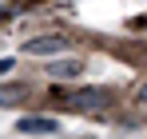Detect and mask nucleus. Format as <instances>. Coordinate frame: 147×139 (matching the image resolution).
Instances as JSON below:
<instances>
[{"label":"nucleus","instance_id":"nucleus-4","mask_svg":"<svg viewBox=\"0 0 147 139\" xmlns=\"http://www.w3.org/2000/svg\"><path fill=\"white\" fill-rule=\"evenodd\" d=\"M48 76L52 80H76V76H84V60H52Z\"/></svg>","mask_w":147,"mask_h":139},{"label":"nucleus","instance_id":"nucleus-1","mask_svg":"<svg viewBox=\"0 0 147 139\" xmlns=\"http://www.w3.org/2000/svg\"><path fill=\"white\" fill-rule=\"evenodd\" d=\"M64 103H68V111H103V107H111V92L107 88H84V92H68Z\"/></svg>","mask_w":147,"mask_h":139},{"label":"nucleus","instance_id":"nucleus-2","mask_svg":"<svg viewBox=\"0 0 147 139\" xmlns=\"http://www.w3.org/2000/svg\"><path fill=\"white\" fill-rule=\"evenodd\" d=\"M16 131H24V135H52V131H60V123L48 119V115H20Z\"/></svg>","mask_w":147,"mask_h":139},{"label":"nucleus","instance_id":"nucleus-6","mask_svg":"<svg viewBox=\"0 0 147 139\" xmlns=\"http://www.w3.org/2000/svg\"><path fill=\"white\" fill-rule=\"evenodd\" d=\"M135 99H139V103H143V107H147V84H143V88H139V92H135Z\"/></svg>","mask_w":147,"mask_h":139},{"label":"nucleus","instance_id":"nucleus-3","mask_svg":"<svg viewBox=\"0 0 147 139\" xmlns=\"http://www.w3.org/2000/svg\"><path fill=\"white\" fill-rule=\"evenodd\" d=\"M60 48H64L60 36H36V40H28V44H24V52H28V56H56Z\"/></svg>","mask_w":147,"mask_h":139},{"label":"nucleus","instance_id":"nucleus-5","mask_svg":"<svg viewBox=\"0 0 147 139\" xmlns=\"http://www.w3.org/2000/svg\"><path fill=\"white\" fill-rule=\"evenodd\" d=\"M16 68V60H0V76H4V72H12Z\"/></svg>","mask_w":147,"mask_h":139}]
</instances>
